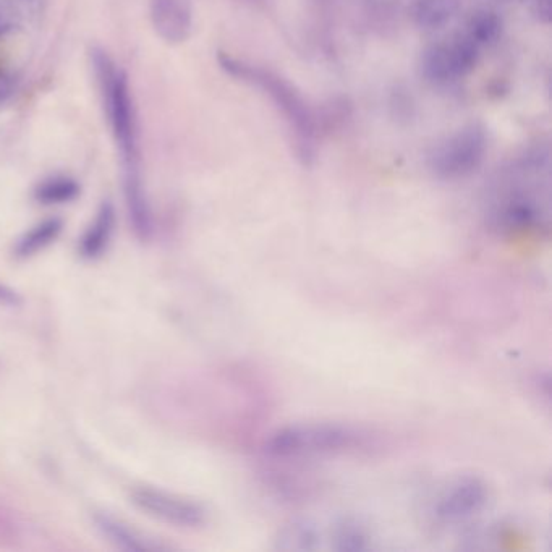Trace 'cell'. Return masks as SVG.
Wrapping results in <instances>:
<instances>
[{
	"instance_id": "6da1fadb",
	"label": "cell",
	"mask_w": 552,
	"mask_h": 552,
	"mask_svg": "<svg viewBox=\"0 0 552 552\" xmlns=\"http://www.w3.org/2000/svg\"><path fill=\"white\" fill-rule=\"evenodd\" d=\"M217 60L229 77L255 86L271 99L274 107L289 125L298 156L305 162L311 161L315 156L318 122H316L315 112L311 111L308 102L295 85L269 68L258 67L247 60L229 56L226 52H219Z\"/></svg>"
},
{
	"instance_id": "7a4b0ae2",
	"label": "cell",
	"mask_w": 552,
	"mask_h": 552,
	"mask_svg": "<svg viewBox=\"0 0 552 552\" xmlns=\"http://www.w3.org/2000/svg\"><path fill=\"white\" fill-rule=\"evenodd\" d=\"M93 65L107 120L111 124L124 164H138V130L127 75L114 64V60L106 52L99 49L93 51Z\"/></svg>"
},
{
	"instance_id": "3957f363",
	"label": "cell",
	"mask_w": 552,
	"mask_h": 552,
	"mask_svg": "<svg viewBox=\"0 0 552 552\" xmlns=\"http://www.w3.org/2000/svg\"><path fill=\"white\" fill-rule=\"evenodd\" d=\"M368 434L353 426L336 423H311L282 428L271 434L264 451L276 457L337 454L366 446Z\"/></svg>"
},
{
	"instance_id": "277c9868",
	"label": "cell",
	"mask_w": 552,
	"mask_h": 552,
	"mask_svg": "<svg viewBox=\"0 0 552 552\" xmlns=\"http://www.w3.org/2000/svg\"><path fill=\"white\" fill-rule=\"evenodd\" d=\"M488 151L485 128L467 125L447 136L429 154L428 166L439 180L467 179L480 169Z\"/></svg>"
},
{
	"instance_id": "5b68a950",
	"label": "cell",
	"mask_w": 552,
	"mask_h": 552,
	"mask_svg": "<svg viewBox=\"0 0 552 552\" xmlns=\"http://www.w3.org/2000/svg\"><path fill=\"white\" fill-rule=\"evenodd\" d=\"M480 52V47H476L463 33L449 41L431 44L421 52V77L434 86L451 85L475 70Z\"/></svg>"
},
{
	"instance_id": "8992f818",
	"label": "cell",
	"mask_w": 552,
	"mask_h": 552,
	"mask_svg": "<svg viewBox=\"0 0 552 552\" xmlns=\"http://www.w3.org/2000/svg\"><path fill=\"white\" fill-rule=\"evenodd\" d=\"M132 501L138 509L154 519L172 523L177 527L196 528L206 522V512L203 507L159 489H135L132 493Z\"/></svg>"
},
{
	"instance_id": "52a82bcc",
	"label": "cell",
	"mask_w": 552,
	"mask_h": 552,
	"mask_svg": "<svg viewBox=\"0 0 552 552\" xmlns=\"http://www.w3.org/2000/svg\"><path fill=\"white\" fill-rule=\"evenodd\" d=\"M488 501V488L476 476H465L454 481L439 497L436 517L444 523H457L478 514Z\"/></svg>"
},
{
	"instance_id": "ba28073f",
	"label": "cell",
	"mask_w": 552,
	"mask_h": 552,
	"mask_svg": "<svg viewBox=\"0 0 552 552\" xmlns=\"http://www.w3.org/2000/svg\"><path fill=\"white\" fill-rule=\"evenodd\" d=\"M153 25L167 43L187 41L192 33L193 15L190 0H151Z\"/></svg>"
},
{
	"instance_id": "9c48e42d",
	"label": "cell",
	"mask_w": 552,
	"mask_h": 552,
	"mask_svg": "<svg viewBox=\"0 0 552 552\" xmlns=\"http://www.w3.org/2000/svg\"><path fill=\"white\" fill-rule=\"evenodd\" d=\"M124 167V192L128 216H130L135 234L141 240H146L153 232V217H151L148 196H146L145 187H143L138 164H124Z\"/></svg>"
},
{
	"instance_id": "30bf717a",
	"label": "cell",
	"mask_w": 552,
	"mask_h": 552,
	"mask_svg": "<svg viewBox=\"0 0 552 552\" xmlns=\"http://www.w3.org/2000/svg\"><path fill=\"white\" fill-rule=\"evenodd\" d=\"M96 525L107 540L114 543L119 549L130 552L159 551L161 544L154 543L145 535H141L135 528L130 527L122 520H117L109 514L96 515Z\"/></svg>"
},
{
	"instance_id": "8fae6325",
	"label": "cell",
	"mask_w": 552,
	"mask_h": 552,
	"mask_svg": "<svg viewBox=\"0 0 552 552\" xmlns=\"http://www.w3.org/2000/svg\"><path fill=\"white\" fill-rule=\"evenodd\" d=\"M115 211L109 201L101 204L98 214L91 222V226L86 230L85 235L81 238L80 251L81 255L94 260L99 255L104 253L109 240H111L112 232H114Z\"/></svg>"
},
{
	"instance_id": "7c38bea8",
	"label": "cell",
	"mask_w": 552,
	"mask_h": 552,
	"mask_svg": "<svg viewBox=\"0 0 552 552\" xmlns=\"http://www.w3.org/2000/svg\"><path fill=\"white\" fill-rule=\"evenodd\" d=\"M460 0H415L413 22L425 31L441 30L457 17Z\"/></svg>"
},
{
	"instance_id": "4fadbf2b",
	"label": "cell",
	"mask_w": 552,
	"mask_h": 552,
	"mask_svg": "<svg viewBox=\"0 0 552 552\" xmlns=\"http://www.w3.org/2000/svg\"><path fill=\"white\" fill-rule=\"evenodd\" d=\"M504 31V22L496 10L478 9L468 17L462 31L476 47H489L499 43Z\"/></svg>"
},
{
	"instance_id": "5bb4252c",
	"label": "cell",
	"mask_w": 552,
	"mask_h": 552,
	"mask_svg": "<svg viewBox=\"0 0 552 552\" xmlns=\"http://www.w3.org/2000/svg\"><path fill=\"white\" fill-rule=\"evenodd\" d=\"M62 221L57 217H51L46 221L39 222L38 226H34L33 229L28 230L20 240H18L17 247H15V255L18 258H28L33 256L34 253H38L39 250H43L47 245H51L60 232H62Z\"/></svg>"
},
{
	"instance_id": "9a60e30c",
	"label": "cell",
	"mask_w": 552,
	"mask_h": 552,
	"mask_svg": "<svg viewBox=\"0 0 552 552\" xmlns=\"http://www.w3.org/2000/svg\"><path fill=\"white\" fill-rule=\"evenodd\" d=\"M80 195V185L77 180L67 175H52L39 183L34 190V198L43 204L70 203Z\"/></svg>"
},
{
	"instance_id": "2e32d148",
	"label": "cell",
	"mask_w": 552,
	"mask_h": 552,
	"mask_svg": "<svg viewBox=\"0 0 552 552\" xmlns=\"http://www.w3.org/2000/svg\"><path fill=\"white\" fill-rule=\"evenodd\" d=\"M279 548L289 549V551H305V549H315L318 546V533L310 523L295 522L290 527L282 530L279 540Z\"/></svg>"
},
{
	"instance_id": "e0dca14e",
	"label": "cell",
	"mask_w": 552,
	"mask_h": 552,
	"mask_svg": "<svg viewBox=\"0 0 552 552\" xmlns=\"http://www.w3.org/2000/svg\"><path fill=\"white\" fill-rule=\"evenodd\" d=\"M336 549L340 551H363L368 548V538H366L363 528L355 522H342L336 530Z\"/></svg>"
},
{
	"instance_id": "ac0fdd59",
	"label": "cell",
	"mask_w": 552,
	"mask_h": 552,
	"mask_svg": "<svg viewBox=\"0 0 552 552\" xmlns=\"http://www.w3.org/2000/svg\"><path fill=\"white\" fill-rule=\"evenodd\" d=\"M525 4H528L531 13H533L540 22H551L552 0H525Z\"/></svg>"
},
{
	"instance_id": "d6986e66",
	"label": "cell",
	"mask_w": 552,
	"mask_h": 552,
	"mask_svg": "<svg viewBox=\"0 0 552 552\" xmlns=\"http://www.w3.org/2000/svg\"><path fill=\"white\" fill-rule=\"evenodd\" d=\"M0 303L10 306L18 305V303H20V297H18L17 293L13 292L12 289H9V287L0 284Z\"/></svg>"
},
{
	"instance_id": "ffe728a7",
	"label": "cell",
	"mask_w": 552,
	"mask_h": 552,
	"mask_svg": "<svg viewBox=\"0 0 552 552\" xmlns=\"http://www.w3.org/2000/svg\"><path fill=\"white\" fill-rule=\"evenodd\" d=\"M12 28V12L5 5H0V34Z\"/></svg>"
},
{
	"instance_id": "44dd1931",
	"label": "cell",
	"mask_w": 552,
	"mask_h": 552,
	"mask_svg": "<svg viewBox=\"0 0 552 552\" xmlns=\"http://www.w3.org/2000/svg\"><path fill=\"white\" fill-rule=\"evenodd\" d=\"M9 91V81H7V78H5L4 75H0V101H4V98L7 94H9Z\"/></svg>"
}]
</instances>
